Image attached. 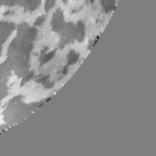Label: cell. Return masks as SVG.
Wrapping results in <instances>:
<instances>
[{
    "instance_id": "obj_1",
    "label": "cell",
    "mask_w": 156,
    "mask_h": 156,
    "mask_svg": "<svg viewBox=\"0 0 156 156\" xmlns=\"http://www.w3.org/2000/svg\"><path fill=\"white\" fill-rule=\"evenodd\" d=\"M78 59V55L75 53L74 51H71L69 54V64H72L77 61Z\"/></svg>"
},
{
    "instance_id": "obj_2",
    "label": "cell",
    "mask_w": 156,
    "mask_h": 156,
    "mask_svg": "<svg viewBox=\"0 0 156 156\" xmlns=\"http://www.w3.org/2000/svg\"><path fill=\"white\" fill-rule=\"evenodd\" d=\"M54 55V52H52V53L46 55L44 58H43V62H46L48 61L49 60H50L52 58H53V56Z\"/></svg>"
},
{
    "instance_id": "obj_3",
    "label": "cell",
    "mask_w": 156,
    "mask_h": 156,
    "mask_svg": "<svg viewBox=\"0 0 156 156\" xmlns=\"http://www.w3.org/2000/svg\"><path fill=\"white\" fill-rule=\"evenodd\" d=\"M2 88H3V87H2ZM2 92H5V89H4V87L2 88V89L0 90V93H2ZM1 96H2V94L1 93H0V97H1Z\"/></svg>"
}]
</instances>
